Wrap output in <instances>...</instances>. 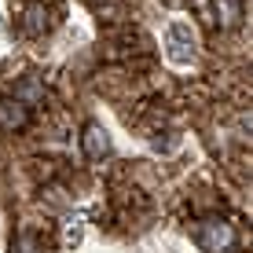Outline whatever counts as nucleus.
Here are the masks:
<instances>
[{"label": "nucleus", "instance_id": "nucleus-1", "mask_svg": "<svg viewBox=\"0 0 253 253\" xmlns=\"http://www.w3.org/2000/svg\"><path fill=\"white\" fill-rule=\"evenodd\" d=\"M198 246L206 253H235L239 250V231H235V224L220 220V216H209V220L198 224Z\"/></svg>", "mask_w": 253, "mask_h": 253}, {"label": "nucleus", "instance_id": "nucleus-2", "mask_svg": "<svg viewBox=\"0 0 253 253\" xmlns=\"http://www.w3.org/2000/svg\"><path fill=\"white\" fill-rule=\"evenodd\" d=\"M30 121V107H22L19 99H0V128L4 132H19Z\"/></svg>", "mask_w": 253, "mask_h": 253}, {"label": "nucleus", "instance_id": "nucleus-3", "mask_svg": "<svg viewBox=\"0 0 253 253\" xmlns=\"http://www.w3.org/2000/svg\"><path fill=\"white\" fill-rule=\"evenodd\" d=\"M81 147L88 158H107L110 154V136L103 125H84V136H81Z\"/></svg>", "mask_w": 253, "mask_h": 253}, {"label": "nucleus", "instance_id": "nucleus-4", "mask_svg": "<svg viewBox=\"0 0 253 253\" xmlns=\"http://www.w3.org/2000/svg\"><path fill=\"white\" fill-rule=\"evenodd\" d=\"M11 99H19L22 103V107H37V103H44V84H41L37 81V77H22V81H19V88H15V95H11Z\"/></svg>", "mask_w": 253, "mask_h": 253}, {"label": "nucleus", "instance_id": "nucleus-5", "mask_svg": "<svg viewBox=\"0 0 253 253\" xmlns=\"http://www.w3.org/2000/svg\"><path fill=\"white\" fill-rule=\"evenodd\" d=\"M48 26H51V19H48L44 4H30V7H26V30H30V33H44Z\"/></svg>", "mask_w": 253, "mask_h": 253}, {"label": "nucleus", "instance_id": "nucleus-6", "mask_svg": "<svg viewBox=\"0 0 253 253\" xmlns=\"http://www.w3.org/2000/svg\"><path fill=\"white\" fill-rule=\"evenodd\" d=\"M216 11H220V22L224 26H235L239 22V0H216Z\"/></svg>", "mask_w": 253, "mask_h": 253}, {"label": "nucleus", "instance_id": "nucleus-7", "mask_svg": "<svg viewBox=\"0 0 253 253\" xmlns=\"http://www.w3.org/2000/svg\"><path fill=\"white\" fill-rule=\"evenodd\" d=\"M15 253H37V239H33V235H22V239L15 242Z\"/></svg>", "mask_w": 253, "mask_h": 253}]
</instances>
